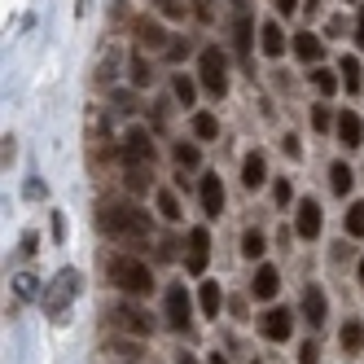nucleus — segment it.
I'll use <instances>...</instances> for the list:
<instances>
[{
    "label": "nucleus",
    "instance_id": "33",
    "mask_svg": "<svg viewBox=\"0 0 364 364\" xmlns=\"http://www.w3.org/2000/svg\"><path fill=\"white\" fill-rule=\"evenodd\" d=\"M277 206H290V198H294V189H290V180H277Z\"/></svg>",
    "mask_w": 364,
    "mask_h": 364
},
{
    "label": "nucleus",
    "instance_id": "9",
    "mask_svg": "<svg viewBox=\"0 0 364 364\" xmlns=\"http://www.w3.org/2000/svg\"><path fill=\"white\" fill-rule=\"evenodd\" d=\"M303 316H307L311 329H321V325H325L329 303H325V290H321V285H307V290H303Z\"/></svg>",
    "mask_w": 364,
    "mask_h": 364
},
{
    "label": "nucleus",
    "instance_id": "45",
    "mask_svg": "<svg viewBox=\"0 0 364 364\" xmlns=\"http://www.w3.org/2000/svg\"><path fill=\"white\" fill-rule=\"evenodd\" d=\"M211 364H228V360H224V355H220V351H215V355H211Z\"/></svg>",
    "mask_w": 364,
    "mask_h": 364
},
{
    "label": "nucleus",
    "instance_id": "16",
    "mask_svg": "<svg viewBox=\"0 0 364 364\" xmlns=\"http://www.w3.org/2000/svg\"><path fill=\"white\" fill-rule=\"evenodd\" d=\"M268 180V163H264V154H246V163H242V185L246 189H259Z\"/></svg>",
    "mask_w": 364,
    "mask_h": 364
},
{
    "label": "nucleus",
    "instance_id": "19",
    "mask_svg": "<svg viewBox=\"0 0 364 364\" xmlns=\"http://www.w3.org/2000/svg\"><path fill=\"white\" fill-rule=\"evenodd\" d=\"M202 316H220V307H224V290H220V281H202Z\"/></svg>",
    "mask_w": 364,
    "mask_h": 364
},
{
    "label": "nucleus",
    "instance_id": "3",
    "mask_svg": "<svg viewBox=\"0 0 364 364\" xmlns=\"http://www.w3.org/2000/svg\"><path fill=\"white\" fill-rule=\"evenodd\" d=\"M110 281L119 285L123 294H149V290H154V272H149V264H141V259H127V255L110 259Z\"/></svg>",
    "mask_w": 364,
    "mask_h": 364
},
{
    "label": "nucleus",
    "instance_id": "31",
    "mask_svg": "<svg viewBox=\"0 0 364 364\" xmlns=\"http://www.w3.org/2000/svg\"><path fill=\"white\" fill-rule=\"evenodd\" d=\"M311 84H316V88H321L325 97H329V92L338 88V80H333V75H329V70H311Z\"/></svg>",
    "mask_w": 364,
    "mask_h": 364
},
{
    "label": "nucleus",
    "instance_id": "25",
    "mask_svg": "<svg viewBox=\"0 0 364 364\" xmlns=\"http://www.w3.org/2000/svg\"><path fill=\"white\" fill-rule=\"evenodd\" d=\"M193 132H198L202 141H215V136H220V123H215V114H193Z\"/></svg>",
    "mask_w": 364,
    "mask_h": 364
},
{
    "label": "nucleus",
    "instance_id": "5",
    "mask_svg": "<svg viewBox=\"0 0 364 364\" xmlns=\"http://www.w3.org/2000/svg\"><path fill=\"white\" fill-rule=\"evenodd\" d=\"M198 75H202V88L211 92V97H224L228 92V58L220 53V48H202Z\"/></svg>",
    "mask_w": 364,
    "mask_h": 364
},
{
    "label": "nucleus",
    "instance_id": "15",
    "mask_svg": "<svg viewBox=\"0 0 364 364\" xmlns=\"http://www.w3.org/2000/svg\"><path fill=\"white\" fill-rule=\"evenodd\" d=\"M250 36H255V27H250V14H237V22H232V44H237V58H242V66H250Z\"/></svg>",
    "mask_w": 364,
    "mask_h": 364
},
{
    "label": "nucleus",
    "instance_id": "44",
    "mask_svg": "<svg viewBox=\"0 0 364 364\" xmlns=\"http://www.w3.org/2000/svg\"><path fill=\"white\" fill-rule=\"evenodd\" d=\"M88 5H92V0H75V9H80V14H88Z\"/></svg>",
    "mask_w": 364,
    "mask_h": 364
},
{
    "label": "nucleus",
    "instance_id": "24",
    "mask_svg": "<svg viewBox=\"0 0 364 364\" xmlns=\"http://www.w3.org/2000/svg\"><path fill=\"white\" fill-rule=\"evenodd\" d=\"M360 347H364V325H360V321H351V325H343V351H351V355H360Z\"/></svg>",
    "mask_w": 364,
    "mask_h": 364
},
{
    "label": "nucleus",
    "instance_id": "26",
    "mask_svg": "<svg viewBox=\"0 0 364 364\" xmlns=\"http://www.w3.org/2000/svg\"><path fill=\"white\" fill-rule=\"evenodd\" d=\"M343 88L347 92H360V62L355 58H343Z\"/></svg>",
    "mask_w": 364,
    "mask_h": 364
},
{
    "label": "nucleus",
    "instance_id": "2",
    "mask_svg": "<svg viewBox=\"0 0 364 364\" xmlns=\"http://www.w3.org/2000/svg\"><path fill=\"white\" fill-rule=\"evenodd\" d=\"M80 285H84V277L75 272V268H62L53 281L44 285V294H40V307L48 311V316H62V311L80 299Z\"/></svg>",
    "mask_w": 364,
    "mask_h": 364
},
{
    "label": "nucleus",
    "instance_id": "4",
    "mask_svg": "<svg viewBox=\"0 0 364 364\" xmlns=\"http://www.w3.org/2000/svg\"><path fill=\"white\" fill-rule=\"evenodd\" d=\"M119 159H123L127 171H149L154 159H159V149H154V141H149L145 127H132V132L123 136V145H119Z\"/></svg>",
    "mask_w": 364,
    "mask_h": 364
},
{
    "label": "nucleus",
    "instance_id": "12",
    "mask_svg": "<svg viewBox=\"0 0 364 364\" xmlns=\"http://www.w3.org/2000/svg\"><path fill=\"white\" fill-rule=\"evenodd\" d=\"M294 228H299V237H307V242L321 237V202L303 198V202H299V224H294Z\"/></svg>",
    "mask_w": 364,
    "mask_h": 364
},
{
    "label": "nucleus",
    "instance_id": "20",
    "mask_svg": "<svg viewBox=\"0 0 364 364\" xmlns=\"http://www.w3.org/2000/svg\"><path fill=\"white\" fill-rule=\"evenodd\" d=\"M294 53H299L303 62H316V58H321V40L311 36V31H299V36H294Z\"/></svg>",
    "mask_w": 364,
    "mask_h": 364
},
{
    "label": "nucleus",
    "instance_id": "35",
    "mask_svg": "<svg viewBox=\"0 0 364 364\" xmlns=\"http://www.w3.org/2000/svg\"><path fill=\"white\" fill-rule=\"evenodd\" d=\"M281 149L290 154V159H303V145H299V136H281Z\"/></svg>",
    "mask_w": 364,
    "mask_h": 364
},
{
    "label": "nucleus",
    "instance_id": "43",
    "mask_svg": "<svg viewBox=\"0 0 364 364\" xmlns=\"http://www.w3.org/2000/svg\"><path fill=\"white\" fill-rule=\"evenodd\" d=\"M176 364H198V360H193V355H185V351H180V355H176Z\"/></svg>",
    "mask_w": 364,
    "mask_h": 364
},
{
    "label": "nucleus",
    "instance_id": "10",
    "mask_svg": "<svg viewBox=\"0 0 364 364\" xmlns=\"http://www.w3.org/2000/svg\"><path fill=\"white\" fill-rule=\"evenodd\" d=\"M136 40H141V48H154V53H163V48H171L167 31H163L154 18H136Z\"/></svg>",
    "mask_w": 364,
    "mask_h": 364
},
{
    "label": "nucleus",
    "instance_id": "13",
    "mask_svg": "<svg viewBox=\"0 0 364 364\" xmlns=\"http://www.w3.org/2000/svg\"><path fill=\"white\" fill-rule=\"evenodd\" d=\"M198 198H202V211L206 215H220L224 211V185H220V176H202Z\"/></svg>",
    "mask_w": 364,
    "mask_h": 364
},
{
    "label": "nucleus",
    "instance_id": "41",
    "mask_svg": "<svg viewBox=\"0 0 364 364\" xmlns=\"http://www.w3.org/2000/svg\"><path fill=\"white\" fill-rule=\"evenodd\" d=\"M277 9L281 14H299V0H277Z\"/></svg>",
    "mask_w": 364,
    "mask_h": 364
},
{
    "label": "nucleus",
    "instance_id": "28",
    "mask_svg": "<svg viewBox=\"0 0 364 364\" xmlns=\"http://www.w3.org/2000/svg\"><path fill=\"white\" fill-rule=\"evenodd\" d=\"M132 84H136V88H145V84H154V70H149V62H145L141 53L132 58Z\"/></svg>",
    "mask_w": 364,
    "mask_h": 364
},
{
    "label": "nucleus",
    "instance_id": "40",
    "mask_svg": "<svg viewBox=\"0 0 364 364\" xmlns=\"http://www.w3.org/2000/svg\"><path fill=\"white\" fill-rule=\"evenodd\" d=\"M167 53H171V58H185V53H189V44H185V40H171Z\"/></svg>",
    "mask_w": 364,
    "mask_h": 364
},
{
    "label": "nucleus",
    "instance_id": "18",
    "mask_svg": "<svg viewBox=\"0 0 364 364\" xmlns=\"http://www.w3.org/2000/svg\"><path fill=\"white\" fill-rule=\"evenodd\" d=\"M259 44H264L268 58H281V53H285V36H281L277 22H264V27H259Z\"/></svg>",
    "mask_w": 364,
    "mask_h": 364
},
{
    "label": "nucleus",
    "instance_id": "23",
    "mask_svg": "<svg viewBox=\"0 0 364 364\" xmlns=\"http://www.w3.org/2000/svg\"><path fill=\"white\" fill-rule=\"evenodd\" d=\"M329 185H333V193L347 198V193H351V167H347V163H333V167H329Z\"/></svg>",
    "mask_w": 364,
    "mask_h": 364
},
{
    "label": "nucleus",
    "instance_id": "37",
    "mask_svg": "<svg viewBox=\"0 0 364 364\" xmlns=\"http://www.w3.org/2000/svg\"><path fill=\"white\" fill-rule=\"evenodd\" d=\"M18 294L31 299V294H36V277H18Z\"/></svg>",
    "mask_w": 364,
    "mask_h": 364
},
{
    "label": "nucleus",
    "instance_id": "21",
    "mask_svg": "<svg viewBox=\"0 0 364 364\" xmlns=\"http://www.w3.org/2000/svg\"><path fill=\"white\" fill-rule=\"evenodd\" d=\"M264 250H268L264 232H259V228H246V232H242V255H246V259H259Z\"/></svg>",
    "mask_w": 364,
    "mask_h": 364
},
{
    "label": "nucleus",
    "instance_id": "39",
    "mask_svg": "<svg viewBox=\"0 0 364 364\" xmlns=\"http://www.w3.org/2000/svg\"><path fill=\"white\" fill-rule=\"evenodd\" d=\"M159 9H163V14H171V18H180V14H185V9L176 5V0H159Z\"/></svg>",
    "mask_w": 364,
    "mask_h": 364
},
{
    "label": "nucleus",
    "instance_id": "36",
    "mask_svg": "<svg viewBox=\"0 0 364 364\" xmlns=\"http://www.w3.org/2000/svg\"><path fill=\"white\" fill-rule=\"evenodd\" d=\"M311 127H316V132H325V127H329V110H325V106L311 110Z\"/></svg>",
    "mask_w": 364,
    "mask_h": 364
},
{
    "label": "nucleus",
    "instance_id": "46",
    "mask_svg": "<svg viewBox=\"0 0 364 364\" xmlns=\"http://www.w3.org/2000/svg\"><path fill=\"white\" fill-rule=\"evenodd\" d=\"M360 281H364V259H360Z\"/></svg>",
    "mask_w": 364,
    "mask_h": 364
},
{
    "label": "nucleus",
    "instance_id": "30",
    "mask_svg": "<svg viewBox=\"0 0 364 364\" xmlns=\"http://www.w3.org/2000/svg\"><path fill=\"white\" fill-rule=\"evenodd\" d=\"M159 211H163V220H180V202H176V193H159Z\"/></svg>",
    "mask_w": 364,
    "mask_h": 364
},
{
    "label": "nucleus",
    "instance_id": "8",
    "mask_svg": "<svg viewBox=\"0 0 364 364\" xmlns=\"http://www.w3.org/2000/svg\"><path fill=\"white\" fill-rule=\"evenodd\" d=\"M110 321L119 325V329H127V333H154V316H145L141 307H132V303H123V307H114L110 311Z\"/></svg>",
    "mask_w": 364,
    "mask_h": 364
},
{
    "label": "nucleus",
    "instance_id": "7",
    "mask_svg": "<svg viewBox=\"0 0 364 364\" xmlns=\"http://www.w3.org/2000/svg\"><path fill=\"white\" fill-rule=\"evenodd\" d=\"M290 329H294V316L285 307H272V311H264V316H259V333L268 338V343H285V338H290Z\"/></svg>",
    "mask_w": 364,
    "mask_h": 364
},
{
    "label": "nucleus",
    "instance_id": "11",
    "mask_svg": "<svg viewBox=\"0 0 364 364\" xmlns=\"http://www.w3.org/2000/svg\"><path fill=\"white\" fill-rule=\"evenodd\" d=\"M206 255H211V237H206V228H193L189 232V272L198 277V272H206Z\"/></svg>",
    "mask_w": 364,
    "mask_h": 364
},
{
    "label": "nucleus",
    "instance_id": "34",
    "mask_svg": "<svg viewBox=\"0 0 364 364\" xmlns=\"http://www.w3.org/2000/svg\"><path fill=\"white\" fill-rule=\"evenodd\" d=\"M114 110H119V114H132V110H136V97L119 92V97H114Z\"/></svg>",
    "mask_w": 364,
    "mask_h": 364
},
{
    "label": "nucleus",
    "instance_id": "22",
    "mask_svg": "<svg viewBox=\"0 0 364 364\" xmlns=\"http://www.w3.org/2000/svg\"><path fill=\"white\" fill-rule=\"evenodd\" d=\"M171 159H176V167H180V171H193V167H198V145L180 141V145L171 149Z\"/></svg>",
    "mask_w": 364,
    "mask_h": 364
},
{
    "label": "nucleus",
    "instance_id": "32",
    "mask_svg": "<svg viewBox=\"0 0 364 364\" xmlns=\"http://www.w3.org/2000/svg\"><path fill=\"white\" fill-rule=\"evenodd\" d=\"M299 364H321V347L316 343H303L299 347Z\"/></svg>",
    "mask_w": 364,
    "mask_h": 364
},
{
    "label": "nucleus",
    "instance_id": "1",
    "mask_svg": "<svg viewBox=\"0 0 364 364\" xmlns=\"http://www.w3.org/2000/svg\"><path fill=\"white\" fill-rule=\"evenodd\" d=\"M97 228L106 232V237H114V242H145L154 232L149 211H141L132 202H110V198L97 206Z\"/></svg>",
    "mask_w": 364,
    "mask_h": 364
},
{
    "label": "nucleus",
    "instance_id": "27",
    "mask_svg": "<svg viewBox=\"0 0 364 364\" xmlns=\"http://www.w3.org/2000/svg\"><path fill=\"white\" fill-rule=\"evenodd\" d=\"M171 88H176V101H180V106H193V80H185V75H176V80H171Z\"/></svg>",
    "mask_w": 364,
    "mask_h": 364
},
{
    "label": "nucleus",
    "instance_id": "38",
    "mask_svg": "<svg viewBox=\"0 0 364 364\" xmlns=\"http://www.w3.org/2000/svg\"><path fill=\"white\" fill-rule=\"evenodd\" d=\"M40 250V237H36V232H27V237H22V255H36Z\"/></svg>",
    "mask_w": 364,
    "mask_h": 364
},
{
    "label": "nucleus",
    "instance_id": "17",
    "mask_svg": "<svg viewBox=\"0 0 364 364\" xmlns=\"http://www.w3.org/2000/svg\"><path fill=\"white\" fill-rule=\"evenodd\" d=\"M277 285H281L277 268H268V264H264V268L255 272V281H250V294H255V299H272V294H277Z\"/></svg>",
    "mask_w": 364,
    "mask_h": 364
},
{
    "label": "nucleus",
    "instance_id": "14",
    "mask_svg": "<svg viewBox=\"0 0 364 364\" xmlns=\"http://www.w3.org/2000/svg\"><path fill=\"white\" fill-rule=\"evenodd\" d=\"M338 141H343L347 149H360V141H364V123H360L355 110H347L343 119H338Z\"/></svg>",
    "mask_w": 364,
    "mask_h": 364
},
{
    "label": "nucleus",
    "instance_id": "6",
    "mask_svg": "<svg viewBox=\"0 0 364 364\" xmlns=\"http://www.w3.org/2000/svg\"><path fill=\"white\" fill-rule=\"evenodd\" d=\"M189 316H193V307H189L185 285H171V290H167V325L180 329V333H189V325H193Z\"/></svg>",
    "mask_w": 364,
    "mask_h": 364
},
{
    "label": "nucleus",
    "instance_id": "29",
    "mask_svg": "<svg viewBox=\"0 0 364 364\" xmlns=\"http://www.w3.org/2000/svg\"><path fill=\"white\" fill-rule=\"evenodd\" d=\"M347 232H351V237H364V202H355L347 211Z\"/></svg>",
    "mask_w": 364,
    "mask_h": 364
},
{
    "label": "nucleus",
    "instance_id": "42",
    "mask_svg": "<svg viewBox=\"0 0 364 364\" xmlns=\"http://www.w3.org/2000/svg\"><path fill=\"white\" fill-rule=\"evenodd\" d=\"M355 40H360V48H364V9L355 14Z\"/></svg>",
    "mask_w": 364,
    "mask_h": 364
}]
</instances>
